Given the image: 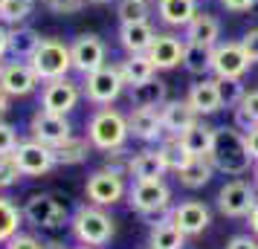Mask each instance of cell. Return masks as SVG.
Listing matches in <instances>:
<instances>
[{
    "instance_id": "cell-1",
    "label": "cell",
    "mask_w": 258,
    "mask_h": 249,
    "mask_svg": "<svg viewBox=\"0 0 258 249\" xmlns=\"http://www.w3.org/2000/svg\"><path fill=\"white\" fill-rule=\"evenodd\" d=\"M209 159L215 165V171H223L229 177H241L252 165V156H249V148H246V136L238 128H215V142H212Z\"/></svg>"
},
{
    "instance_id": "cell-2",
    "label": "cell",
    "mask_w": 258,
    "mask_h": 249,
    "mask_svg": "<svg viewBox=\"0 0 258 249\" xmlns=\"http://www.w3.org/2000/svg\"><path fill=\"white\" fill-rule=\"evenodd\" d=\"M131 136L128 116L119 113L116 107H99L90 122H87V139L96 151H113V148H125Z\"/></svg>"
},
{
    "instance_id": "cell-3",
    "label": "cell",
    "mask_w": 258,
    "mask_h": 249,
    "mask_svg": "<svg viewBox=\"0 0 258 249\" xmlns=\"http://www.w3.org/2000/svg\"><path fill=\"white\" fill-rule=\"evenodd\" d=\"M73 235L79 243L84 246H105L110 243V237L116 232V226H113V217L102 209V206H79L76 214H73Z\"/></svg>"
},
{
    "instance_id": "cell-4",
    "label": "cell",
    "mask_w": 258,
    "mask_h": 249,
    "mask_svg": "<svg viewBox=\"0 0 258 249\" xmlns=\"http://www.w3.org/2000/svg\"><path fill=\"white\" fill-rule=\"evenodd\" d=\"M32 70L41 81H52V78H64L73 70V58H70V44H64L61 38H44L38 49L32 52Z\"/></svg>"
},
{
    "instance_id": "cell-5",
    "label": "cell",
    "mask_w": 258,
    "mask_h": 249,
    "mask_svg": "<svg viewBox=\"0 0 258 249\" xmlns=\"http://www.w3.org/2000/svg\"><path fill=\"white\" fill-rule=\"evenodd\" d=\"M125 87H128V84H125V78H122L119 64H105V67H99L96 72L84 75L82 96L87 99V102L105 107V105H113L119 96H122Z\"/></svg>"
},
{
    "instance_id": "cell-6",
    "label": "cell",
    "mask_w": 258,
    "mask_h": 249,
    "mask_svg": "<svg viewBox=\"0 0 258 249\" xmlns=\"http://www.w3.org/2000/svg\"><path fill=\"white\" fill-rule=\"evenodd\" d=\"M128 203L131 209L142 217L168 212L171 206V189L163 180H134V186L128 189Z\"/></svg>"
},
{
    "instance_id": "cell-7",
    "label": "cell",
    "mask_w": 258,
    "mask_h": 249,
    "mask_svg": "<svg viewBox=\"0 0 258 249\" xmlns=\"http://www.w3.org/2000/svg\"><path fill=\"white\" fill-rule=\"evenodd\" d=\"M70 58H73V70L90 75L99 67L107 64V44L96 32H82L76 35V41L70 44Z\"/></svg>"
},
{
    "instance_id": "cell-8",
    "label": "cell",
    "mask_w": 258,
    "mask_h": 249,
    "mask_svg": "<svg viewBox=\"0 0 258 249\" xmlns=\"http://www.w3.org/2000/svg\"><path fill=\"white\" fill-rule=\"evenodd\" d=\"M24 217L38 229H61L67 223V206L55 197V194H32L24 206Z\"/></svg>"
},
{
    "instance_id": "cell-9",
    "label": "cell",
    "mask_w": 258,
    "mask_h": 249,
    "mask_svg": "<svg viewBox=\"0 0 258 249\" xmlns=\"http://www.w3.org/2000/svg\"><path fill=\"white\" fill-rule=\"evenodd\" d=\"M249 64L252 61L244 52L241 41H218L212 47V72H215V78H244Z\"/></svg>"
},
{
    "instance_id": "cell-10",
    "label": "cell",
    "mask_w": 258,
    "mask_h": 249,
    "mask_svg": "<svg viewBox=\"0 0 258 249\" xmlns=\"http://www.w3.org/2000/svg\"><path fill=\"white\" fill-rule=\"evenodd\" d=\"M79 99H82V87L73 81L70 75L44 81V90H41V107L49 110V113H61V116H67L70 110H76Z\"/></svg>"
},
{
    "instance_id": "cell-11",
    "label": "cell",
    "mask_w": 258,
    "mask_h": 249,
    "mask_svg": "<svg viewBox=\"0 0 258 249\" xmlns=\"http://www.w3.org/2000/svg\"><path fill=\"white\" fill-rule=\"evenodd\" d=\"M84 194H87V200L93 203V206H113L125 197V180L122 174H113V171H107V168H99L93 171L87 183H84Z\"/></svg>"
},
{
    "instance_id": "cell-12",
    "label": "cell",
    "mask_w": 258,
    "mask_h": 249,
    "mask_svg": "<svg viewBox=\"0 0 258 249\" xmlns=\"http://www.w3.org/2000/svg\"><path fill=\"white\" fill-rule=\"evenodd\" d=\"M255 186L246 180H229L218 191V209L223 217H246L255 206Z\"/></svg>"
},
{
    "instance_id": "cell-13",
    "label": "cell",
    "mask_w": 258,
    "mask_h": 249,
    "mask_svg": "<svg viewBox=\"0 0 258 249\" xmlns=\"http://www.w3.org/2000/svg\"><path fill=\"white\" fill-rule=\"evenodd\" d=\"M12 156H15V162H18V168H21L24 177H41V174H47L49 168H55V154H52V148L44 145V142H38V139L18 142Z\"/></svg>"
},
{
    "instance_id": "cell-14",
    "label": "cell",
    "mask_w": 258,
    "mask_h": 249,
    "mask_svg": "<svg viewBox=\"0 0 258 249\" xmlns=\"http://www.w3.org/2000/svg\"><path fill=\"white\" fill-rule=\"evenodd\" d=\"M29 133H32V139L49 145V148H55V145H61L64 139L73 136V125H70L67 116L49 113V110L41 107L35 116H32V122H29Z\"/></svg>"
},
{
    "instance_id": "cell-15",
    "label": "cell",
    "mask_w": 258,
    "mask_h": 249,
    "mask_svg": "<svg viewBox=\"0 0 258 249\" xmlns=\"http://www.w3.org/2000/svg\"><path fill=\"white\" fill-rule=\"evenodd\" d=\"M35 70L29 61H9V64H0V90L15 99V96H29L38 87Z\"/></svg>"
},
{
    "instance_id": "cell-16",
    "label": "cell",
    "mask_w": 258,
    "mask_h": 249,
    "mask_svg": "<svg viewBox=\"0 0 258 249\" xmlns=\"http://www.w3.org/2000/svg\"><path fill=\"white\" fill-rule=\"evenodd\" d=\"M183 52H186V38H177L171 32H157V38L148 47V58L154 61L157 70H174L183 64Z\"/></svg>"
},
{
    "instance_id": "cell-17",
    "label": "cell",
    "mask_w": 258,
    "mask_h": 249,
    "mask_svg": "<svg viewBox=\"0 0 258 249\" xmlns=\"http://www.w3.org/2000/svg\"><path fill=\"white\" fill-rule=\"evenodd\" d=\"M168 214H171V223H174L186 237L188 235H200V232L212 223L209 209H206L200 200H183L180 206H174Z\"/></svg>"
},
{
    "instance_id": "cell-18",
    "label": "cell",
    "mask_w": 258,
    "mask_h": 249,
    "mask_svg": "<svg viewBox=\"0 0 258 249\" xmlns=\"http://www.w3.org/2000/svg\"><path fill=\"white\" fill-rule=\"evenodd\" d=\"M128 128L142 142H160L165 136L163 119H160V107H134L131 116H128Z\"/></svg>"
},
{
    "instance_id": "cell-19",
    "label": "cell",
    "mask_w": 258,
    "mask_h": 249,
    "mask_svg": "<svg viewBox=\"0 0 258 249\" xmlns=\"http://www.w3.org/2000/svg\"><path fill=\"white\" fill-rule=\"evenodd\" d=\"M160 119H163L165 136H180L183 131H188L198 122V113H195V107L188 105L186 99H174V102H165L160 107Z\"/></svg>"
},
{
    "instance_id": "cell-20",
    "label": "cell",
    "mask_w": 258,
    "mask_h": 249,
    "mask_svg": "<svg viewBox=\"0 0 258 249\" xmlns=\"http://www.w3.org/2000/svg\"><path fill=\"white\" fill-rule=\"evenodd\" d=\"M157 38L151 21H134V24H119V47L128 55L134 52H148L151 41Z\"/></svg>"
},
{
    "instance_id": "cell-21",
    "label": "cell",
    "mask_w": 258,
    "mask_h": 249,
    "mask_svg": "<svg viewBox=\"0 0 258 249\" xmlns=\"http://www.w3.org/2000/svg\"><path fill=\"white\" fill-rule=\"evenodd\" d=\"M186 102L195 107L198 116H212L221 110V96H218V78H200L198 84H191Z\"/></svg>"
},
{
    "instance_id": "cell-22",
    "label": "cell",
    "mask_w": 258,
    "mask_h": 249,
    "mask_svg": "<svg viewBox=\"0 0 258 249\" xmlns=\"http://www.w3.org/2000/svg\"><path fill=\"white\" fill-rule=\"evenodd\" d=\"M128 102L131 107H163L168 102V84L157 75L142 84H134L128 87Z\"/></svg>"
},
{
    "instance_id": "cell-23",
    "label": "cell",
    "mask_w": 258,
    "mask_h": 249,
    "mask_svg": "<svg viewBox=\"0 0 258 249\" xmlns=\"http://www.w3.org/2000/svg\"><path fill=\"white\" fill-rule=\"evenodd\" d=\"M221 41V21L209 12H198L186 26V44H200V47H215Z\"/></svg>"
},
{
    "instance_id": "cell-24",
    "label": "cell",
    "mask_w": 258,
    "mask_h": 249,
    "mask_svg": "<svg viewBox=\"0 0 258 249\" xmlns=\"http://www.w3.org/2000/svg\"><path fill=\"white\" fill-rule=\"evenodd\" d=\"M198 12V0H157L160 21L165 26H174V29H186Z\"/></svg>"
},
{
    "instance_id": "cell-25",
    "label": "cell",
    "mask_w": 258,
    "mask_h": 249,
    "mask_svg": "<svg viewBox=\"0 0 258 249\" xmlns=\"http://www.w3.org/2000/svg\"><path fill=\"white\" fill-rule=\"evenodd\" d=\"M41 41H44L41 32L32 29V26H24V24L9 26V55L15 61H29Z\"/></svg>"
},
{
    "instance_id": "cell-26",
    "label": "cell",
    "mask_w": 258,
    "mask_h": 249,
    "mask_svg": "<svg viewBox=\"0 0 258 249\" xmlns=\"http://www.w3.org/2000/svg\"><path fill=\"white\" fill-rule=\"evenodd\" d=\"M180 145H183V151H186L188 156H209L212 151V142H215V128H209V125H203V122H195L188 131H183L180 136Z\"/></svg>"
},
{
    "instance_id": "cell-27",
    "label": "cell",
    "mask_w": 258,
    "mask_h": 249,
    "mask_svg": "<svg viewBox=\"0 0 258 249\" xmlns=\"http://www.w3.org/2000/svg\"><path fill=\"white\" fill-rule=\"evenodd\" d=\"M165 162L163 156L157 154V148L154 151H140L137 156H131L128 162V174L134 180H163L165 177Z\"/></svg>"
},
{
    "instance_id": "cell-28",
    "label": "cell",
    "mask_w": 258,
    "mask_h": 249,
    "mask_svg": "<svg viewBox=\"0 0 258 249\" xmlns=\"http://www.w3.org/2000/svg\"><path fill=\"white\" fill-rule=\"evenodd\" d=\"M119 70H122V78H125L128 87L142 84V81H148V78L157 75V67H154V61L148 58V52H134V55H128V58L119 64Z\"/></svg>"
},
{
    "instance_id": "cell-29",
    "label": "cell",
    "mask_w": 258,
    "mask_h": 249,
    "mask_svg": "<svg viewBox=\"0 0 258 249\" xmlns=\"http://www.w3.org/2000/svg\"><path fill=\"white\" fill-rule=\"evenodd\" d=\"M215 174V165H212L209 156H191L186 165L177 171V180L186 186V189H203L206 183Z\"/></svg>"
},
{
    "instance_id": "cell-30",
    "label": "cell",
    "mask_w": 258,
    "mask_h": 249,
    "mask_svg": "<svg viewBox=\"0 0 258 249\" xmlns=\"http://www.w3.org/2000/svg\"><path fill=\"white\" fill-rule=\"evenodd\" d=\"M148 243H151V249H183L186 246V235L171 223V214H168L165 220H160V223L151 226Z\"/></svg>"
},
{
    "instance_id": "cell-31",
    "label": "cell",
    "mask_w": 258,
    "mask_h": 249,
    "mask_svg": "<svg viewBox=\"0 0 258 249\" xmlns=\"http://www.w3.org/2000/svg\"><path fill=\"white\" fill-rule=\"evenodd\" d=\"M90 139L87 136H70V139H64L61 145L52 148V154H55V165H79L84 162L87 156H90Z\"/></svg>"
},
{
    "instance_id": "cell-32",
    "label": "cell",
    "mask_w": 258,
    "mask_h": 249,
    "mask_svg": "<svg viewBox=\"0 0 258 249\" xmlns=\"http://www.w3.org/2000/svg\"><path fill=\"white\" fill-rule=\"evenodd\" d=\"M183 67H186L191 75H209V72H212V47L186 44V52H183Z\"/></svg>"
},
{
    "instance_id": "cell-33",
    "label": "cell",
    "mask_w": 258,
    "mask_h": 249,
    "mask_svg": "<svg viewBox=\"0 0 258 249\" xmlns=\"http://www.w3.org/2000/svg\"><path fill=\"white\" fill-rule=\"evenodd\" d=\"M21 220H24V212L9 197H0V243H6L12 235H18Z\"/></svg>"
},
{
    "instance_id": "cell-34",
    "label": "cell",
    "mask_w": 258,
    "mask_h": 249,
    "mask_svg": "<svg viewBox=\"0 0 258 249\" xmlns=\"http://www.w3.org/2000/svg\"><path fill=\"white\" fill-rule=\"evenodd\" d=\"M157 154L163 156L165 168H168V171H174V174L186 165L188 159H191V156L183 151V145H180L177 136H163V142H160V148H157Z\"/></svg>"
},
{
    "instance_id": "cell-35",
    "label": "cell",
    "mask_w": 258,
    "mask_h": 249,
    "mask_svg": "<svg viewBox=\"0 0 258 249\" xmlns=\"http://www.w3.org/2000/svg\"><path fill=\"white\" fill-rule=\"evenodd\" d=\"M38 0H0V24L18 26L21 21H26Z\"/></svg>"
},
{
    "instance_id": "cell-36",
    "label": "cell",
    "mask_w": 258,
    "mask_h": 249,
    "mask_svg": "<svg viewBox=\"0 0 258 249\" xmlns=\"http://www.w3.org/2000/svg\"><path fill=\"white\" fill-rule=\"evenodd\" d=\"M119 24H134V21H148L151 3L148 0H119L116 3Z\"/></svg>"
},
{
    "instance_id": "cell-37",
    "label": "cell",
    "mask_w": 258,
    "mask_h": 249,
    "mask_svg": "<svg viewBox=\"0 0 258 249\" xmlns=\"http://www.w3.org/2000/svg\"><path fill=\"white\" fill-rule=\"evenodd\" d=\"M244 84L241 78H218V96H221V107H238L244 99Z\"/></svg>"
},
{
    "instance_id": "cell-38",
    "label": "cell",
    "mask_w": 258,
    "mask_h": 249,
    "mask_svg": "<svg viewBox=\"0 0 258 249\" xmlns=\"http://www.w3.org/2000/svg\"><path fill=\"white\" fill-rule=\"evenodd\" d=\"M21 177H24V174H21L18 162H15V156L12 154H0V189L15 186Z\"/></svg>"
},
{
    "instance_id": "cell-39",
    "label": "cell",
    "mask_w": 258,
    "mask_h": 249,
    "mask_svg": "<svg viewBox=\"0 0 258 249\" xmlns=\"http://www.w3.org/2000/svg\"><path fill=\"white\" fill-rule=\"evenodd\" d=\"M128 162H131L128 151H125V148H113V151H105V165L102 168H107V171L125 177V174H128Z\"/></svg>"
},
{
    "instance_id": "cell-40",
    "label": "cell",
    "mask_w": 258,
    "mask_h": 249,
    "mask_svg": "<svg viewBox=\"0 0 258 249\" xmlns=\"http://www.w3.org/2000/svg\"><path fill=\"white\" fill-rule=\"evenodd\" d=\"M41 3L47 6L49 12H55V15H76V12H82L84 9L87 0H41Z\"/></svg>"
},
{
    "instance_id": "cell-41",
    "label": "cell",
    "mask_w": 258,
    "mask_h": 249,
    "mask_svg": "<svg viewBox=\"0 0 258 249\" xmlns=\"http://www.w3.org/2000/svg\"><path fill=\"white\" fill-rule=\"evenodd\" d=\"M18 148V131L9 122H0V154H15Z\"/></svg>"
},
{
    "instance_id": "cell-42",
    "label": "cell",
    "mask_w": 258,
    "mask_h": 249,
    "mask_svg": "<svg viewBox=\"0 0 258 249\" xmlns=\"http://www.w3.org/2000/svg\"><path fill=\"white\" fill-rule=\"evenodd\" d=\"M6 249H44V243L32 235H24V232H18L6 240Z\"/></svg>"
},
{
    "instance_id": "cell-43",
    "label": "cell",
    "mask_w": 258,
    "mask_h": 249,
    "mask_svg": "<svg viewBox=\"0 0 258 249\" xmlns=\"http://www.w3.org/2000/svg\"><path fill=\"white\" fill-rule=\"evenodd\" d=\"M241 47H244V52L249 55V61L255 64V61H258V26H252V29H246V32H244Z\"/></svg>"
},
{
    "instance_id": "cell-44",
    "label": "cell",
    "mask_w": 258,
    "mask_h": 249,
    "mask_svg": "<svg viewBox=\"0 0 258 249\" xmlns=\"http://www.w3.org/2000/svg\"><path fill=\"white\" fill-rule=\"evenodd\" d=\"M255 125H258V122L249 116V113H246L244 107H241V105L235 107V125H232V128H238L241 133H249L252 128H255Z\"/></svg>"
},
{
    "instance_id": "cell-45",
    "label": "cell",
    "mask_w": 258,
    "mask_h": 249,
    "mask_svg": "<svg viewBox=\"0 0 258 249\" xmlns=\"http://www.w3.org/2000/svg\"><path fill=\"white\" fill-rule=\"evenodd\" d=\"M241 107L258 122V90H246L244 99H241Z\"/></svg>"
},
{
    "instance_id": "cell-46",
    "label": "cell",
    "mask_w": 258,
    "mask_h": 249,
    "mask_svg": "<svg viewBox=\"0 0 258 249\" xmlns=\"http://www.w3.org/2000/svg\"><path fill=\"white\" fill-rule=\"evenodd\" d=\"M226 249H258V240L252 235H235L226 243Z\"/></svg>"
},
{
    "instance_id": "cell-47",
    "label": "cell",
    "mask_w": 258,
    "mask_h": 249,
    "mask_svg": "<svg viewBox=\"0 0 258 249\" xmlns=\"http://www.w3.org/2000/svg\"><path fill=\"white\" fill-rule=\"evenodd\" d=\"M226 12H249L258 0H221Z\"/></svg>"
},
{
    "instance_id": "cell-48",
    "label": "cell",
    "mask_w": 258,
    "mask_h": 249,
    "mask_svg": "<svg viewBox=\"0 0 258 249\" xmlns=\"http://www.w3.org/2000/svg\"><path fill=\"white\" fill-rule=\"evenodd\" d=\"M244 136H246V148H249V156H252V159L258 162V125H255V128H252L249 133H244Z\"/></svg>"
},
{
    "instance_id": "cell-49",
    "label": "cell",
    "mask_w": 258,
    "mask_h": 249,
    "mask_svg": "<svg viewBox=\"0 0 258 249\" xmlns=\"http://www.w3.org/2000/svg\"><path fill=\"white\" fill-rule=\"evenodd\" d=\"M6 55H9V29L0 24V64H3Z\"/></svg>"
},
{
    "instance_id": "cell-50",
    "label": "cell",
    "mask_w": 258,
    "mask_h": 249,
    "mask_svg": "<svg viewBox=\"0 0 258 249\" xmlns=\"http://www.w3.org/2000/svg\"><path fill=\"white\" fill-rule=\"evenodd\" d=\"M246 220H249V232L258 237V200H255V206H252V212L246 214Z\"/></svg>"
},
{
    "instance_id": "cell-51",
    "label": "cell",
    "mask_w": 258,
    "mask_h": 249,
    "mask_svg": "<svg viewBox=\"0 0 258 249\" xmlns=\"http://www.w3.org/2000/svg\"><path fill=\"white\" fill-rule=\"evenodd\" d=\"M6 110H9V96H6L3 90H0V116H3Z\"/></svg>"
},
{
    "instance_id": "cell-52",
    "label": "cell",
    "mask_w": 258,
    "mask_h": 249,
    "mask_svg": "<svg viewBox=\"0 0 258 249\" xmlns=\"http://www.w3.org/2000/svg\"><path fill=\"white\" fill-rule=\"evenodd\" d=\"M44 249H64L61 243H44Z\"/></svg>"
},
{
    "instance_id": "cell-53",
    "label": "cell",
    "mask_w": 258,
    "mask_h": 249,
    "mask_svg": "<svg viewBox=\"0 0 258 249\" xmlns=\"http://www.w3.org/2000/svg\"><path fill=\"white\" fill-rule=\"evenodd\" d=\"M87 3H110V0H87Z\"/></svg>"
},
{
    "instance_id": "cell-54",
    "label": "cell",
    "mask_w": 258,
    "mask_h": 249,
    "mask_svg": "<svg viewBox=\"0 0 258 249\" xmlns=\"http://www.w3.org/2000/svg\"><path fill=\"white\" fill-rule=\"evenodd\" d=\"M255 189H258V165H255Z\"/></svg>"
},
{
    "instance_id": "cell-55",
    "label": "cell",
    "mask_w": 258,
    "mask_h": 249,
    "mask_svg": "<svg viewBox=\"0 0 258 249\" xmlns=\"http://www.w3.org/2000/svg\"><path fill=\"white\" fill-rule=\"evenodd\" d=\"M79 249H84V246H79Z\"/></svg>"
}]
</instances>
